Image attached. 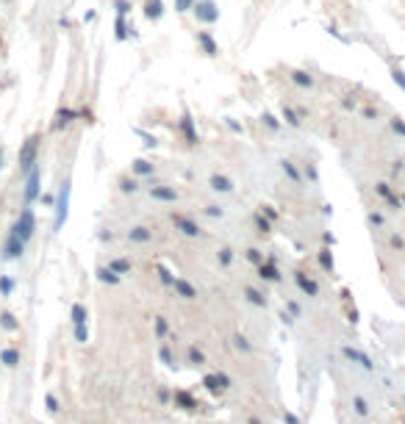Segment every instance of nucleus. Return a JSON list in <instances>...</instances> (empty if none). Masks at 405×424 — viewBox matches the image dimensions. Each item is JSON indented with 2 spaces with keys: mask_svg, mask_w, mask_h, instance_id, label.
<instances>
[{
  "mask_svg": "<svg viewBox=\"0 0 405 424\" xmlns=\"http://www.w3.org/2000/svg\"><path fill=\"white\" fill-rule=\"evenodd\" d=\"M181 133H183V142L186 145H197V127H194V119H192L189 111H183V117H181Z\"/></svg>",
  "mask_w": 405,
  "mask_h": 424,
  "instance_id": "nucleus-7",
  "label": "nucleus"
},
{
  "mask_svg": "<svg viewBox=\"0 0 405 424\" xmlns=\"http://www.w3.org/2000/svg\"><path fill=\"white\" fill-rule=\"evenodd\" d=\"M394 81H397V84H400V86L405 89V78H403V72H397V69H394Z\"/></svg>",
  "mask_w": 405,
  "mask_h": 424,
  "instance_id": "nucleus-51",
  "label": "nucleus"
},
{
  "mask_svg": "<svg viewBox=\"0 0 405 424\" xmlns=\"http://www.w3.org/2000/svg\"><path fill=\"white\" fill-rule=\"evenodd\" d=\"M39 147H42V133H31L20 145V155H17V164H20V172L28 175V172L36 167V158H39Z\"/></svg>",
  "mask_w": 405,
  "mask_h": 424,
  "instance_id": "nucleus-1",
  "label": "nucleus"
},
{
  "mask_svg": "<svg viewBox=\"0 0 405 424\" xmlns=\"http://www.w3.org/2000/svg\"><path fill=\"white\" fill-rule=\"evenodd\" d=\"M22 250H25V241H20V238L11 233V236L6 238V244H3V258H6V261H14V258L22 255Z\"/></svg>",
  "mask_w": 405,
  "mask_h": 424,
  "instance_id": "nucleus-9",
  "label": "nucleus"
},
{
  "mask_svg": "<svg viewBox=\"0 0 405 424\" xmlns=\"http://www.w3.org/2000/svg\"><path fill=\"white\" fill-rule=\"evenodd\" d=\"M216 258H219V266H231V263H233V250H231V247H222Z\"/></svg>",
  "mask_w": 405,
  "mask_h": 424,
  "instance_id": "nucleus-32",
  "label": "nucleus"
},
{
  "mask_svg": "<svg viewBox=\"0 0 405 424\" xmlns=\"http://www.w3.org/2000/svg\"><path fill=\"white\" fill-rule=\"evenodd\" d=\"M17 363H20V349H14V347H3V349H0V366L14 369Z\"/></svg>",
  "mask_w": 405,
  "mask_h": 424,
  "instance_id": "nucleus-15",
  "label": "nucleus"
},
{
  "mask_svg": "<svg viewBox=\"0 0 405 424\" xmlns=\"http://www.w3.org/2000/svg\"><path fill=\"white\" fill-rule=\"evenodd\" d=\"M319 258H322V266H325V269H330V263H333V261H330V255H328V253H322Z\"/></svg>",
  "mask_w": 405,
  "mask_h": 424,
  "instance_id": "nucleus-50",
  "label": "nucleus"
},
{
  "mask_svg": "<svg viewBox=\"0 0 405 424\" xmlns=\"http://www.w3.org/2000/svg\"><path fill=\"white\" fill-rule=\"evenodd\" d=\"M247 261H253V263H264V255H261V250L250 247V250H247Z\"/></svg>",
  "mask_w": 405,
  "mask_h": 424,
  "instance_id": "nucleus-40",
  "label": "nucleus"
},
{
  "mask_svg": "<svg viewBox=\"0 0 405 424\" xmlns=\"http://www.w3.org/2000/svg\"><path fill=\"white\" fill-rule=\"evenodd\" d=\"M189 360H192L194 366H203V363H206V355H203L197 347H189Z\"/></svg>",
  "mask_w": 405,
  "mask_h": 424,
  "instance_id": "nucleus-35",
  "label": "nucleus"
},
{
  "mask_svg": "<svg viewBox=\"0 0 405 424\" xmlns=\"http://www.w3.org/2000/svg\"><path fill=\"white\" fill-rule=\"evenodd\" d=\"M283 419H286V422H289V424H297V419H294L292 413H283Z\"/></svg>",
  "mask_w": 405,
  "mask_h": 424,
  "instance_id": "nucleus-55",
  "label": "nucleus"
},
{
  "mask_svg": "<svg viewBox=\"0 0 405 424\" xmlns=\"http://www.w3.org/2000/svg\"><path fill=\"white\" fill-rule=\"evenodd\" d=\"M167 330H170V324H167V319H164V316H155V336H158V339H164V336H167Z\"/></svg>",
  "mask_w": 405,
  "mask_h": 424,
  "instance_id": "nucleus-33",
  "label": "nucleus"
},
{
  "mask_svg": "<svg viewBox=\"0 0 405 424\" xmlns=\"http://www.w3.org/2000/svg\"><path fill=\"white\" fill-rule=\"evenodd\" d=\"M34 230H36V216H34V208L31 205H22V211H20V219L14 222V228L11 233L20 238V241H31L34 238Z\"/></svg>",
  "mask_w": 405,
  "mask_h": 424,
  "instance_id": "nucleus-3",
  "label": "nucleus"
},
{
  "mask_svg": "<svg viewBox=\"0 0 405 424\" xmlns=\"http://www.w3.org/2000/svg\"><path fill=\"white\" fill-rule=\"evenodd\" d=\"M208 186L214 189V191H219V194H231L233 189H236V183H233V180L228 178V175H211Z\"/></svg>",
  "mask_w": 405,
  "mask_h": 424,
  "instance_id": "nucleus-13",
  "label": "nucleus"
},
{
  "mask_svg": "<svg viewBox=\"0 0 405 424\" xmlns=\"http://www.w3.org/2000/svg\"><path fill=\"white\" fill-rule=\"evenodd\" d=\"M292 81L297 86H314V78H311L308 72H302V69H294V72H292Z\"/></svg>",
  "mask_w": 405,
  "mask_h": 424,
  "instance_id": "nucleus-27",
  "label": "nucleus"
},
{
  "mask_svg": "<svg viewBox=\"0 0 405 424\" xmlns=\"http://www.w3.org/2000/svg\"><path fill=\"white\" fill-rule=\"evenodd\" d=\"M289 311H292V314L297 316V314H300V305H297V302H289Z\"/></svg>",
  "mask_w": 405,
  "mask_h": 424,
  "instance_id": "nucleus-54",
  "label": "nucleus"
},
{
  "mask_svg": "<svg viewBox=\"0 0 405 424\" xmlns=\"http://www.w3.org/2000/svg\"><path fill=\"white\" fill-rule=\"evenodd\" d=\"M172 289H175V294H178V297H183V299H197V289L192 286L189 280L175 277L172 280Z\"/></svg>",
  "mask_w": 405,
  "mask_h": 424,
  "instance_id": "nucleus-12",
  "label": "nucleus"
},
{
  "mask_svg": "<svg viewBox=\"0 0 405 424\" xmlns=\"http://www.w3.org/2000/svg\"><path fill=\"white\" fill-rule=\"evenodd\" d=\"M97 280H100V283H108V286H117V283H120V275L114 269H108V266H100V269H97Z\"/></svg>",
  "mask_w": 405,
  "mask_h": 424,
  "instance_id": "nucleus-21",
  "label": "nucleus"
},
{
  "mask_svg": "<svg viewBox=\"0 0 405 424\" xmlns=\"http://www.w3.org/2000/svg\"><path fill=\"white\" fill-rule=\"evenodd\" d=\"M258 277L269 280V283H277V280H280V272H277V266L272 261H264V263H258Z\"/></svg>",
  "mask_w": 405,
  "mask_h": 424,
  "instance_id": "nucleus-14",
  "label": "nucleus"
},
{
  "mask_svg": "<svg viewBox=\"0 0 405 424\" xmlns=\"http://www.w3.org/2000/svg\"><path fill=\"white\" fill-rule=\"evenodd\" d=\"M108 269H114L122 277V275H128V272H130V261H128V258H114V261H108Z\"/></svg>",
  "mask_w": 405,
  "mask_h": 424,
  "instance_id": "nucleus-24",
  "label": "nucleus"
},
{
  "mask_svg": "<svg viewBox=\"0 0 405 424\" xmlns=\"http://www.w3.org/2000/svg\"><path fill=\"white\" fill-rule=\"evenodd\" d=\"M197 44L203 47L206 56H219V44H216V39L208 31H197Z\"/></svg>",
  "mask_w": 405,
  "mask_h": 424,
  "instance_id": "nucleus-11",
  "label": "nucleus"
},
{
  "mask_svg": "<svg viewBox=\"0 0 405 424\" xmlns=\"http://www.w3.org/2000/svg\"><path fill=\"white\" fill-rule=\"evenodd\" d=\"M225 125L231 127L233 133H241V125H239V122H236V119H233V117H225Z\"/></svg>",
  "mask_w": 405,
  "mask_h": 424,
  "instance_id": "nucleus-48",
  "label": "nucleus"
},
{
  "mask_svg": "<svg viewBox=\"0 0 405 424\" xmlns=\"http://www.w3.org/2000/svg\"><path fill=\"white\" fill-rule=\"evenodd\" d=\"M150 238H153V230L145 228V225H136V228H130V230H128V241L145 244V241H150Z\"/></svg>",
  "mask_w": 405,
  "mask_h": 424,
  "instance_id": "nucleus-17",
  "label": "nucleus"
},
{
  "mask_svg": "<svg viewBox=\"0 0 405 424\" xmlns=\"http://www.w3.org/2000/svg\"><path fill=\"white\" fill-rule=\"evenodd\" d=\"M3 3H11V0H3Z\"/></svg>",
  "mask_w": 405,
  "mask_h": 424,
  "instance_id": "nucleus-57",
  "label": "nucleus"
},
{
  "mask_svg": "<svg viewBox=\"0 0 405 424\" xmlns=\"http://www.w3.org/2000/svg\"><path fill=\"white\" fill-rule=\"evenodd\" d=\"M120 189L125 191V194H133V191H139V183H136L133 178H125V180L120 183Z\"/></svg>",
  "mask_w": 405,
  "mask_h": 424,
  "instance_id": "nucleus-36",
  "label": "nucleus"
},
{
  "mask_svg": "<svg viewBox=\"0 0 405 424\" xmlns=\"http://www.w3.org/2000/svg\"><path fill=\"white\" fill-rule=\"evenodd\" d=\"M280 117L286 119V125H292V127H300V117L294 114V108H289V106H283V111H280Z\"/></svg>",
  "mask_w": 405,
  "mask_h": 424,
  "instance_id": "nucleus-28",
  "label": "nucleus"
},
{
  "mask_svg": "<svg viewBox=\"0 0 405 424\" xmlns=\"http://www.w3.org/2000/svg\"><path fill=\"white\" fill-rule=\"evenodd\" d=\"M69 194H72V180H64L59 189V197H56V205H53V233H59L64 228V222L69 216Z\"/></svg>",
  "mask_w": 405,
  "mask_h": 424,
  "instance_id": "nucleus-2",
  "label": "nucleus"
},
{
  "mask_svg": "<svg viewBox=\"0 0 405 424\" xmlns=\"http://www.w3.org/2000/svg\"><path fill=\"white\" fill-rule=\"evenodd\" d=\"M42 203H44V205H50V208H53V205H56V200H53L50 194H44V197H42Z\"/></svg>",
  "mask_w": 405,
  "mask_h": 424,
  "instance_id": "nucleus-52",
  "label": "nucleus"
},
{
  "mask_svg": "<svg viewBox=\"0 0 405 424\" xmlns=\"http://www.w3.org/2000/svg\"><path fill=\"white\" fill-rule=\"evenodd\" d=\"M11 291H14V277L0 275V297H11Z\"/></svg>",
  "mask_w": 405,
  "mask_h": 424,
  "instance_id": "nucleus-26",
  "label": "nucleus"
},
{
  "mask_svg": "<svg viewBox=\"0 0 405 424\" xmlns=\"http://www.w3.org/2000/svg\"><path fill=\"white\" fill-rule=\"evenodd\" d=\"M206 213H208V216H222V205H206Z\"/></svg>",
  "mask_w": 405,
  "mask_h": 424,
  "instance_id": "nucleus-47",
  "label": "nucleus"
},
{
  "mask_svg": "<svg viewBox=\"0 0 405 424\" xmlns=\"http://www.w3.org/2000/svg\"><path fill=\"white\" fill-rule=\"evenodd\" d=\"M0 327H3V330H9V333H17L20 330V322L14 319V314L3 311V314H0Z\"/></svg>",
  "mask_w": 405,
  "mask_h": 424,
  "instance_id": "nucleus-22",
  "label": "nucleus"
},
{
  "mask_svg": "<svg viewBox=\"0 0 405 424\" xmlns=\"http://www.w3.org/2000/svg\"><path fill=\"white\" fill-rule=\"evenodd\" d=\"M0 170H3V145H0Z\"/></svg>",
  "mask_w": 405,
  "mask_h": 424,
  "instance_id": "nucleus-56",
  "label": "nucleus"
},
{
  "mask_svg": "<svg viewBox=\"0 0 405 424\" xmlns=\"http://www.w3.org/2000/svg\"><path fill=\"white\" fill-rule=\"evenodd\" d=\"M44 402H47V410H50V413H59V397H56V394H47Z\"/></svg>",
  "mask_w": 405,
  "mask_h": 424,
  "instance_id": "nucleus-39",
  "label": "nucleus"
},
{
  "mask_svg": "<svg viewBox=\"0 0 405 424\" xmlns=\"http://www.w3.org/2000/svg\"><path fill=\"white\" fill-rule=\"evenodd\" d=\"M145 17L150 20V22H158V20L164 17V3H161V0H147Z\"/></svg>",
  "mask_w": 405,
  "mask_h": 424,
  "instance_id": "nucleus-16",
  "label": "nucleus"
},
{
  "mask_svg": "<svg viewBox=\"0 0 405 424\" xmlns=\"http://www.w3.org/2000/svg\"><path fill=\"white\" fill-rule=\"evenodd\" d=\"M194 3H197V0H175V11H178V14H186V11L194 9Z\"/></svg>",
  "mask_w": 405,
  "mask_h": 424,
  "instance_id": "nucleus-34",
  "label": "nucleus"
},
{
  "mask_svg": "<svg viewBox=\"0 0 405 424\" xmlns=\"http://www.w3.org/2000/svg\"><path fill=\"white\" fill-rule=\"evenodd\" d=\"M114 36H117V42H125L130 36V28H128V20L117 14V22H114Z\"/></svg>",
  "mask_w": 405,
  "mask_h": 424,
  "instance_id": "nucleus-18",
  "label": "nucleus"
},
{
  "mask_svg": "<svg viewBox=\"0 0 405 424\" xmlns=\"http://www.w3.org/2000/svg\"><path fill=\"white\" fill-rule=\"evenodd\" d=\"M280 167H283L286 178H289V180H294V183H300V172H297V167H294L292 161H280Z\"/></svg>",
  "mask_w": 405,
  "mask_h": 424,
  "instance_id": "nucleus-30",
  "label": "nucleus"
},
{
  "mask_svg": "<svg viewBox=\"0 0 405 424\" xmlns=\"http://www.w3.org/2000/svg\"><path fill=\"white\" fill-rule=\"evenodd\" d=\"M22 197H25V205H31L34 200L42 197V170L34 167V170L25 175V189H22Z\"/></svg>",
  "mask_w": 405,
  "mask_h": 424,
  "instance_id": "nucleus-4",
  "label": "nucleus"
},
{
  "mask_svg": "<svg viewBox=\"0 0 405 424\" xmlns=\"http://www.w3.org/2000/svg\"><path fill=\"white\" fill-rule=\"evenodd\" d=\"M256 225H258V233H269V222L264 219V213H256Z\"/></svg>",
  "mask_w": 405,
  "mask_h": 424,
  "instance_id": "nucleus-41",
  "label": "nucleus"
},
{
  "mask_svg": "<svg viewBox=\"0 0 405 424\" xmlns=\"http://www.w3.org/2000/svg\"><path fill=\"white\" fill-rule=\"evenodd\" d=\"M158 358H161V363L175 366V358H172V352H170V347H161V349H158Z\"/></svg>",
  "mask_w": 405,
  "mask_h": 424,
  "instance_id": "nucleus-37",
  "label": "nucleus"
},
{
  "mask_svg": "<svg viewBox=\"0 0 405 424\" xmlns=\"http://www.w3.org/2000/svg\"><path fill=\"white\" fill-rule=\"evenodd\" d=\"M158 275H161V280H164V283H170V286H172V280H175V277L164 269V266H158Z\"/></svg>",
  "mask_w": 405,
  "mask_h": 424,
  "instance_id": "nucleus-49",
  "label": "nucleus"
},
{
  "mask_svg": "<svg viewBox=\"0 0 405 424\" xmlns=\"http://www.w3.org/2000/svg\"><path fill=\"white\" fill-rule=\"evenodd\" d=\"M216 382H219V388H231V377H228V374H225V372H216Z\"/></svg>",
  "mask_w": 405,
  "mask_h": 424,
  "instance_id": "nucleus-42",
  "label": "nucleus"
},
{
  "mask_svg": "<svg viewBox=\"0 0 405 424\" xmlns=\"http://www.w3.org/2000/svg\"><path fill=\"white\" fill-rule=\"evenodd\" d=\"M203 382H206V385H208L211 391H214V394H216V391H222V388H219V382H216V374H208V377H206Z\"/></svg>",
  "mask_w": 405,
  "mask_h": 424,
  "instance_id": "nucleus-44",
  "label": "nucleus"
},
{
  "mask_svg": "<svg viewBox=\"0 0 405 424\" xmlns=\"http://www.w3.org/2000/svg\"><path fill=\"white\" fill-rule=\"evenodd\" d=\"M244 294H247V299H250L253 305L267 308V297H264V294H261L258 289H253V286H247V289H244Z\"/></svg>",
  "mask_w": 405,
  "mask_h": 424,
  "instance_id": "nucleus-23",
  "label": "nucleus"
},
{
  "mask_svg": "<svg viewBox=\"0 0 405 424\" xmlns=\"http://www.w3.org/2000/svg\"><path fill=\"white\" fill-rule=\"evenodd\" d=\"M175 399H178V402H183V405H186V407H194V402H192V397H189V394H183V391H178V394H175Z\"/></svg>",
  "mask_w": 405,
  "mask_h": 424,
  "instance_id": "nucleus-45",
  "label": "nucleus"
},
{
  "mask_svg": "<svg viewBox=\"0 0 405 424\" xmlns=\"http://www.w3.org/2000/svg\"><path fill=\"white\" fill-rule=\"evenodd\" d=\"M81 117L75 108H59L56 111V119H53V130H64V127H69L75 119Z\"/></svg>",
  "mask_w": 405,
  "mask_h": 424,
  "instance_id": "nucleus-8",
  "label": "nucleus"
},
{
  "mask_svg": "<svg viewBox=\"0 0 405 424\" xmlns=\"http://www.w3.org/2000/svg\"><path fill=\"white\" fill-rule=\"evenodd\" d=\"M114 9H117V14L128 17V14H130V3H128V0H117V3H114Z\"/></svg>",
  "mask_w": 405,
  "mask_h": 424,
  "instance_id": "nucleus-38",
  "label": "nucleus"
},
{
  "mask_svg": "<svg viewBox=\"0 0 405 424\" xmlns=\"http://www.w3.org/2000/svg\"><path fill=\"white\" fill-rule=\"evenodd\" d=\"M136 133L142 136V139H145V147H155V145H158V142H155V136L145 133V130H136Z\"/></svg>",
  "mask_w": 405,
  "mask_h": 424,
  "instance_id": "nucleus-46",
  "label": "nucleus"
},
{
  "mask_svg": "<svg viewBox=\"0 0 405 424\" xmlns=\"http://www.w3.org/2000/svg\"><path fill=\"white\" fill-rule=\"evenodd\" d=\"M192 11H194V17H197L200 22H206V25H214L216 20H219V9H216L214 0H197Z\"/></svg>",
  "mask_w": 405,
  "mask_h": 424,
  "instance_id": "nucleus-5",
  "label": "nucleus"
},
{
  "mask_svg": "<svg viewBox=\"0 0 405 424\" xmlns=\"http://www.w3.org/2000/svg\"><path fill=\"white\" fill-rule=\"evenodd\" d=\"M233 341H236V347H239V349H244V352H250V349H253V344H250L247 339H244V336H236Z\"/></svg>",
  "mask_w": 405,
  "mask_h": 424,
  "instance_id": "nucleus-43",
  "label": "nucleus"
},
{
  "mask_svg": "<svg viewBox=\"0 0 405 424\" xmlns=\"http://www.w3.org/2000/svg\"><path fill=\"white\" fill-rule=\"evenodd\" d=\"M172 225L178 230H181L183 236H189V238H197L203 236V228H200L194 219H189V216H183V213H172Z\"/></svg>",
  "mask_w": 405,
  "mask_h": 424,
  "instance_id": "nucleus-6",
  "label": "nucleus"
},
{
  "mask_svg": "<svg viewBox=\"0 0 405 424\" xmlns=\"http://www.w3.org/2000/svg\"><path fill=\"white\" fill-rule=\"evenodd\" d=\"M69 316H72V324H86L89 322V311H86V305H81V302H75V305H72Z\"/></svg>",
  "mask_w": 405,
  "mask_h": 424,
  "instance_id": "nucleus-20",
  "label": "nucleus"
},
{
  "mask_svg": "<svg viewBox=\"0 0 405 424\" xmlns=\"http://www.w3.org/2000/svg\"><path fill=\"white\" fill-rule=\"evenodd\" d=\"M130 170L136 172L139 178H147V175H153V172H155V167L147 161V158H136V161L130 164Z\"/></svg>",
  "mask_w": 405,
  "mask_h": 424,
  "instance_id": "nucleus-19",
  "label": "nucleus"
},
{
  "mask_svg": "<svg viewBox=\"0 0 405 424\" xmlns=\"http://www.w3.org/2000/svg\"><path fill=\"white\" fill-rule=\"evenodd\" d=\"M297 286H300L308 297H314V294H317V283H314V280H308L305 275H297Z\"/></svg>",
  "mask_w": 405,
  "mask_h": 424,
  "instance_id": "nucleus-25",
  "label": "nucleus"
},
{
  "mask_svg": "<svg viewBox=\"0 0 405 424\" xmlns=\"http://www.w3.org/2000/svg\"><path fill=\"white\" fill-rule=\"evenodd\" d=\"M261 122L269 127V130H280V119L275 117V114H269V111H264V117H261Z\"/></svg>",
  "mask_w": 405,
  "mask_h": 424,
  "instance_id": "nucleus-31",
  "label": "nucleus"
},
{
  "mask_svg": "<svg viewBox=\"0 0 405 424\" xmlns=\"http://www.w3.org/2000/svg\"><path fill=\"white\" fill-rule=\"evenodd\" d=\"M150 197L158 203H178V191L172 186H150Z\"/></svg>",
  "mask_w": 405,
  "mask_h": 424,
  "instance_id": "nucleus-10",
  "label": "nucleus"
},
{
  "mask_svg": "<svg viewBox=\"0 0 405 424\" xmlns=\"http://www.w3.org/2000/svg\"><path fill=\"white\" fill-rule=\"evenodd\" d=\"M264 213H267L269 219H275V216H277V213H275V211H272V208H269V205H264Z\"/></svg>",
  "mask_w": 405,
  "mask_h": 424,
  "instance_id": "nucleus-53",
  "label": "nucleus"
},
{
  "mask_svg": "<svg viewBox=\"0 0 405 424\" xmlns=\"http://www.w3.org/2000/svg\"><path fill=\"white\" fill-rule=\"evenodd\" d=\"M72 333H75L78 344H86V341H89V327H86V324H72Z\"/></svg>",
  "mask_w": 405,
  "mask_h": 424,
  "instance_id": "nucleus-29",
  "label": "nucleus"
}]
</instances>
